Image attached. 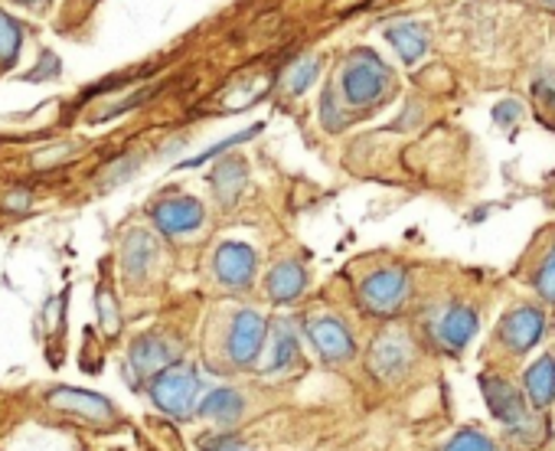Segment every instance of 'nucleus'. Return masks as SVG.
Here are the masks:
<instances>
[{
	"mask_svg": "<svg viewBox=\"0 0 555 451\" xmlns=\"http://www.w3.org/2000/svg\"><path fill=\"white\" fill-rule=\"evenodd\" d=\"M480 392L483 402L490 409V415L503 425L506 438L516 448H539L548 435L542 412H535L526 399V392L519 386H513L506 376L496 373H483L480 376Z\"/></svg>",
	"mask_w": 555,
	"mask_h": 451,
	"instance_id": "nucleus-1",
	"label": "nucleus"
},
{
	"mask_svg": "<svg viewBox=\"0 0 555 451\" xmlns=\"http://www.w3.org/2000/svg\"><path fill=\"white\" fill-rule=\"evenodd\" d=\"M396 92V76L392 69L370 50L350 53L347 66L340 69V89L337 95L350 108H376Z\"/></svg>",
	"mask_w": 555,
	"mask_h": 451,
	"instance_id": "nucleus-2",
	"label": "nucleus"
},
{
	"mask_svg": "<svg viewBox=\"0 0 555 451\" xmlns=\"http://www.w3.org/2000/svg\"><path fill=\"white\" fill-rule=\"evenodd\" d=\"M268 334H271V324L264 321L261 311H255V308L235 311L232 321H229L225 340H222V353H225L229 366H235V370L255 366L261 360V353H264Z\"/></svg>",
	"mask_w": 555,
	"mask_h": 451,
	"instance_id": "nucleus-3",
	"label": "nucleus"
},
{
	"mask_svg": "<svg viewBox=\"0 0 555 451\" xmlns=\"http://www.w3.org/2000/svg\"><path fill=\"white\" fill-rule=\"evenodd\" d=\"M151 399L173 418H190L199 405V376L190 363H173L151 379Z\"/></svg>",
	"mask_w": 555,
	"mask_h": 451,
	"instance_id": "nucleus-4",
	"label": "nucleus"
},
{
	"mask_svg": "<svg viewBox=\"0 0 555 451\" xmlns=\"http://www.w3.org/2000/svg\"><path fill=\"white\" fill-rule=\"evenodd\" d=\"M305 337L311 340L314 353L327 366H344V363L357 360V353H360L353 331L337 314H327V311H314L305 318Z\"/></svg>",
	"mask_w": 555,
	"mask_h": 451,
	"instance_id": "nucleus-5",
	"label": "nucleus"
},
{
	"mask_svg": "<svg viewBox=\"0 0 555 451\" xmlns=\"http://www.w3.org/2000/svg\"><path fill=\"white\" fill-rule=\"evenodd\" d=\"M412 298V282L402 269H379L360 285V308L373 318H396Z\"/></svg>",
	"mask_w": 555,
	"mask_h": 451,
	"instance_id": "nucleus-6",
	"label": "nucleus"
},
{
	"mask_svg": "<svg viewBox=\"0 0 555 451\" xmlns=\"http://www.w3.org/2000/svg\"><path fill=\"white\" fill-rule=\"evenodd\" d=\"M415 363V344L402 327H389L376 334V340L366 350V370L379 383H399Z\"/></svg>",
	"mask_w": 555,
	"mask_h": 451,
	"instance_id": "nucleus-7",
	"label": "nucleus"
},
{
	"mask_svg": "<svg viewBox=\"0 0 555 451\" xmlns=\"http://www.w3.org/2000/svg\"><path fill=\"white\" fill-rule=\"evenodd\" d=\"M545 337V311L535 305H513L496 324V344L509 357H522Z\"/></svg>",
	"mask_w": 555,
	"mask_h": 451,
	"instance_id": "nucleus-8",
	"label": "nucleus"
},
{
	"mask_svg": "<svg viewBox=\"0 0 555 451\" xmlns=\"http://www.w3.org/2000/svg\"><path fill=\"white\" fill-rule=\"evenodd\" d=\"M212 272L222 288L245 292L258 275V256L248 243H222L212 256Z\"/></svg>",
	"mask_w": 555,
	"mask_h": 451,
	"instance_id": "nucleus-9",
	"label": "nucleus"
},
{
	"mask_svg": "<svg viewBox=\"0 0 555 451\" xmlns=\"http://www.w3.org/2000/svg\"><path fill=\"white\" fill-rule=\"evenodd\" d=\"M151 219L164 236H190L206 222V209L193 196H167L151 209Z\"/></svg>",
	"mask_w": 555,
	"mask_h": 451,
	"instance_id": "nucleus-10",
	"label": "nucleus"
},
{
	"mask_svg": "<svg viewBox=\"0 0 555 451\" xmlns=\"http://www.w3.org/2000/svg\"><path fill=\"white\" fill-rule=\"evenodd\" d=\"M480 318H477V311L470 308V305H451V308H444L438 318H435V324H431V337H435V344L441 347V350H448V353H461L470 340H474V334H477V324Z\"/></svg>",
	"mask_w": 555,
	"mask_h": 451,
	"instance_id": "nucleus-11",
	"label": "nucleus"
},
{
	"mask_svg": "<svg viewBox=\"0 0 555 451\" xmlns=\"http://www.w3.org/2000/svg\"><path fill=\"white\" fill-rule=\"evenodd\" d=\"M298 366H301V337H298V331L292 327V321H274L271 347L264 353L261 373H268V376H288Z\"/></svg>",
	"mask_w": 555,
	"mask_h": 451,
	"instance_id": "nucleus-12",
	"label": "nucleus"
},
{
	"mask_svg": "<svg viewBox=\"0 0 555 451\" xmlns=\"http://www.w3.org/2000/svg\"><path fill=\"white\" fill-rule=\"evenodd\" d=\"M305 292H308V272L301 262L285 259L271 266V272L264 275V295L271 305H295Z\"/></svg>",
	"mask_w": 555,
	"mask_h": 451,
	"instance_id": "nucleus-13",
	"label": "nucleus"
},
{
	"mask_svg": "<svg viewBox=\"0 0 555 451\" xmlns=\"http://www.w3.org/2000/svg\"><path fill=\"white\" fill-rule=\"evenodd\" d=\"M173 363H177V350L160 334H144L131 344V366L144 379H154L160 370H167Z\"/></svg>",
	"mask_w": 555,
	"mask_h": 451,
	"instance_id": "nucleus-14",
	"label": "nucleus"
},
{
	"mask_svg": "<svg viewBox=\"0 0 555 451\" xmlns=\"http://www.w3.org/2000/svg\"><path fill=\"white\" fill-rule=\"evenodd\" d=\"M522 392L529 399V405L535 412H545L555 402V357L542 353L539 360H532L522 373Z\"/></svg>",
	"mask_w": 555,
	"mask_h": 451,
	"instance_id": "nucleus-15",
	"label": "nucleus"
},
{
	"mask_svg": "<svg viewBox=\"0 0 555 451\" xmlns=\"http://www.w3.org/2000/svg\"><path fill=\"white\" fill-rule=\"evenodd\" d=\"M196 412L212 425H235L245 415V396L232 386H216L199 399Z\"/></svg>",
	"mask_w": 555,
	"mask_h": 451,
	"instance_id": "nucleus-16",
	"label": "nucleus"
},
{
	"mask_svg": "<svg viewBox=\"0 0 555 451\" xmlns=\"http://www.w3.org/2000/svg\"><path fill=\"white\" fill-rule=\"evenodd\" d=\"M50 402H53L56 409H69V412H79V415L99 418V422H105V418L115 415V409H112V402H108L105 396L82 392V389H53V392H50Z\"/></svg>",
	"mask_w": 555,
	"mask_h": 451,
	"instance_id": "nucleus-17",
	"label": "nucleus"
},
{
	"mask_svg": "<svg viewBox=\"0 0 555 451\" xmlns=\"http://www.w3.org/2000/svg\"><path fill=\"white\" fill-rule=\"evenodd\" d=\"M386 37H389V43L396 47V53L402 56V63H409V66H415V63L428 53V34H425L418 24H412V21L392 24V27L386 30Z\"/></svg>",
	"mask_w": 555,
	"mask_h": 451,
	"instance_id": "nucleus-18",
	"label": "nucleus"
},
{
	"mask_svg": "<svg viewBox=\"0 0 555 451\" xmlns=\"http://www.w3.org/2000/svg\"><path fill=\"white\" fill-rule=\"evenodd\" d=\"M245 180H248V170H245L242 160H222V164L212 170V177H209L212 193H216V199H219L222 206H232V203L238 199Z\"/></svg>",
	"mask_w": 555,
	"mask_h": 451,
	"instance_id": "nucleus-19",
	"label": "nucleus"
},
{
	"mask_svg": "<svg viewBox=\"0 0 555 451\" xmlns=\"http://www.w3.org/2000/svg\"><path fill=\"white\" fill-rule=\"evenodd\" d=\"M151 259H154V240H151L147 233H141V230L131 233L128 243H125V249H121L125 272H128V275H144L147 266H151Z\"/></svg>",
	"mask_w": 555,
	"mask_h": 451,
	"instance_id": "nucleus-20",
	"label": "nucleus"
},
{
	"mask_svg": "<svg viewBox=\"0 0 555 451\" xmlns=\"http://www.w3.org/2000/svg\"><path fill=\"white\" fill-rule=\"evenodd\" d=\"M321 76V60L318 56H301L298 63H292V69L285 73V89L295 95H305Z\"/></svg>",
	"mask_w": 555,
	"mask_h": 451,
	"instance_id": "nucleus-21",
	"label": "nucleus"
},
{
	"mask_svg": "<svg viewBox=\"0 0 555 451\" xmlns=\"http://www.w3.org/2000/svg\"><path fill=\"white\" fill-rule=\"evenodd\" d=\"M441 451H500V448H496V441H493L487 431H480V428H457V431L441 444Z\"/></svg>",
	"mask_w": 555,
	"mask_h": 451,
	"instance_id": "nucleus-22",
	"label": "nucleus"
},
{
	"mask_svg": "<svg viewBox=\"0 0 555 451\" xmlns=\"http://www.w3.org/2000/svg\"><path fill=\"white\" fill-rule=\"evenodd\" d=\"M532 288L545 305H555V246L542 256V262L532 272Z\"/></svg>",
	"mask_w": 555,
	"mask_h": 451,
	"instance_id": "nucleus-23",
	"label": "nucleus"
},
{
	"mask_svg": "<svg viewBox=\"0 0 555 451\" xmlns=\"http://www.w3.org/2000/svg\"><path fill=\"white\" fill-rule=\"evenodd\" d=\"M261 131V125H251V128H245V131H238V134H232V138H225V141H219V144H212V147H206L203 154H196L193 160H186L183 167H199V164H206V160H212V157H222L229 147H238V144H245L248 138H255Z\"/></svg>",
	"mask_w": 555,
	"mask_h": 451,
	"instance_id": "nucleus-24",
	"label": "nucleus"
},
{
	"mask_svg": "<svg viewBox=\"0 0 555 451\" xmlns=\"http://www.w3.org/2000/svg\"><path fill=\"white\" fill-rule=\"evenodd\" d=\"M340 115H344V108H337V89H327L321 95V125L327 131H344L347 118H340Z\"/></svg>",
	"mask_w": 555,
	"mask_h": 451,
	"instance_id": "nucleus-25",
	"label": "nucleus"
},
{
	"mask_svg": "<svg viewBox=\"0 0 555 451\" xmlns=\"http://www.w3.org/2000/svg\"><path fill=\"white\" fill-rule=\"evenodd\" d=\"M199 448H203V451H255L251 444H245L242 438H235V435H229V431L206 435V438L199 441Z\"/></svg>",
	"mask_w": 555,
	"mask_h": 451,
	"instance_id": "nucleus-26",
	"label": "nucleus"
},
{
	"mask_svg": "<svg viewBox=\"0 0 555 451\" xmlns=\"http://www.w3.org/2000/svg\"><path fill=\"white\" fill-rule=\"evenodd\" d=\"M99 311H102V324H105V331H108V334H115V331H118V311H115V298H112V292H102V295H99Z\"/></svg>",
	"mask_w": 555,
	"mask_h": 451,
	"instance_id": "nucleus-27",
	"label": "nucleus"
},
{
	"mask_svg": "<svg viewBox=\"0 0 555 451\" xmlns=\"http://www.w3.org/2000/svg\"><path fill=\"white\" fill-rule=\"evenodd\" d=\"M532 95H535L548 112H555V76H552V79H539V82L532 86Z\"/></svg>",
	"mask_w": 555,
	"mask_h": 451,
	"instance_id": "nucleus-28",
	"label": "nucleus"
},
{
	"mask_svg": "<svg viewBox=\"0 0 555 451\" xmlns=\"http://www.w3.org/2000/svg\"><path fill=\"white\" fill-rule=\"evenodd\" d=\"M519 118V105L516 102H506L496 108V121H516Z\"/></svg>",
	"mask_w": 555,
	"mask_h": 451,
	"instance_id": "nucleus-29",
	"label": "nucleus"
},
{
	"mask_svg": "<svg viewBox=\"0 0 555 451\" xmlns=\"http://www.w3.org/2000/svg\"><path fill=\"white\" fill-rule=\"evenodd\" d=\"M27 4H37V0H27Z\"/></svg>",
	"mask_w": 555,
	"mask_h": 451,
	"instance_id": "nucleus-30",
	"label": "nucleus"
}]
</instances>
